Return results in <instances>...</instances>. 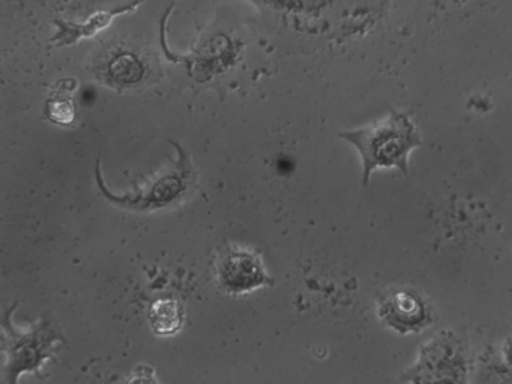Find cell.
I'll list each match as a JSON object with an SVG mask.
<instances>
[{
  "mask_svg": "<svg viewBox=\"0 0 512 384\" xmlns=\"http://www.w3.org/2000/svg\"><path fill=\"white\" fill-rule=\"evenodd\" d=\"M472 352L454 328H443L423 342L415 360L401 372L405 384H472Z\"/></svg>",
  "mask_w": 512,
  "mask_h": 384,
  "instance_id": "3",
  "label": "cell"
},
{
  "mask_svg": "<svg viewBox=\"0 0 512 384\" xmlns=\"http://www.w3.org/2000/svg\"><path fill=\"white\" fill-rule=\"evenodd\" d=\"M218 280L224 291L235 295L245 294L272 283L265 272L262 259L248 250L228 251L218 265Z\"/></svg>",
  "mask_w": 512,
  "mask_h": 384,
  "instance_id": "5",
  "label": "cell"
},
{
  "mask_svg": "<svg viewBox=\"0 0 512 384\" xmlns=\"http://www.w3.org/2000/svg\"><path fill=\"white\" fill-rule=\"evenodd\" d=\"M123 384H160L155 370L150 365L141 364L132 370Z\"/></svg>",
  "mask_w": 512,
  "mask_h": 384,
  "instance_id": "8",
  "label": "cell"
},
{
  "mask_svg": "<svg viewBox=\"0 0 512 384\" xmlns=\"http://www.w3.org/2000/svg\"><path fill=\"white\" fill-rule=\"evenodd\" d=\"M181 185L180 181L177 178H164V180L160 181L154 189L155 199L160 201L172 199L173 196L178 194L180 191Z\"/></svg>",
  "mask_w": 512,
  "mask_h": 384,
  "instance_id": "9",
  "label": "cell"
},
{
  "mask_svg": "<svg viewBox=\"0 0 512 384\" xmlns=\"http://www.w3.org/2000/svg\"><path fill=\"white\" fill-rule=\"evenodd\" d=\"M109 72L114 80L122 84H134L143 77V64L130 53H123L109 64Z\"/></svg>",
  "mask_w": 512,
  "mask_h": 384,
  "instance_id": "7",
  "label": "cell"
},
{
  "mask_svg": "<svg viewBox=\"0 0 512 384\" xmlns=\"http://www.w3.org/2000/svg\"><path fill=\"white\" fill-rule=\"evenodd\" d=\"M16 305L2 318V351L6 355L4 382L18 384L25 373L41 376V368L67 344L61 328L48 317H41L30 328L20 329L12 322Z\"/></svg>",
  "mask_w": 512,
  "mask_h": 384,
  "instance_id": "2",
  "label": "cell"
},
{
  "mask_svg": "<svg viewBox=\"0 0 512 384\" xmlns=\"http://www.w3.org/2000/svg\"><path fill=\"white\" fill-rule=\"evenodd\" d=\"M149 322L155 335L166 337L176 335L184 326V308L173 299L155 301L149 310Z\"/></svg>",
  "mask_w": 512,
  "mask_h": 384,
  "instance_id": "6",
  "label": "cell"
},
{
  "mask_svg": "<svg viewBox=\"0 0 512 384\" xmlns=\"http://www.w3.org/2000/svg\"><path fill=\"white\" fill-rule=\"evenodd\" d=\"M50 116H52L54 121L59 123H71L73 121V117H75V112H73V107L70 102L67 100H58V102H54L52 104V108H50Z\"/></svg>",
  "mask_w": 512,
  "mask_h": 384,
  "instance_id": "10",
  "label": "cell"
},
{
  "mask_svg": "<svg viewBox=\"0 0 512 384\" xmlns=\"http://www.w3.org/2000/svg\"><path fill=\"white\" fill-rule=\"evenodd\" d=\"M342 139L359 150L364 163V185L378 167H397L409 171V153L423 144L408 114L390 108V116L361 130L344 132Z\"/></svg>",
  "mask_w": 512,
  "mask_h": 384,
  "instance_id": "1",
  "label": "cell"
},
{
  "mask_svg": "<svg viewBox=\"0 0 512 384\" xmlns=\"http://www.w3.org/2000/svg\"><path fill=\"white\" fill-rule=\"evenodd\" d=\"M376 315L383 327L400 336L420 335L436 324L437 313L422 292L392 287L376 300Z\"/></svg>",
  "mask_w": 512,
  "mask_h": 384,
  "instance_id": "4",
  "label": "cell"
}]
</instances>
